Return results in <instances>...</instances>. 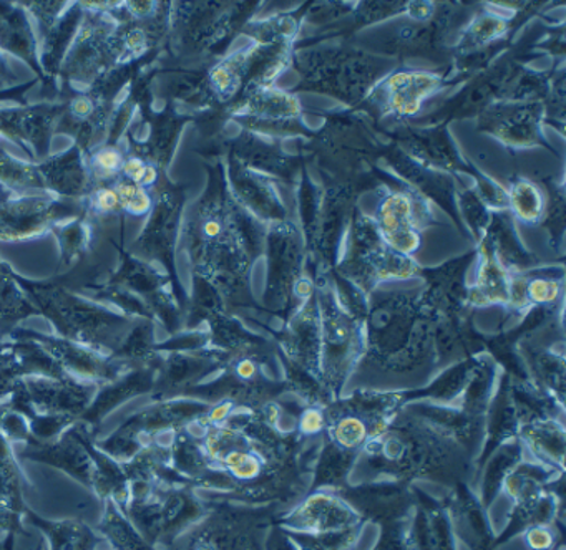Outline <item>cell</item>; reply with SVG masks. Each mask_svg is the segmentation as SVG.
<instances>
[{"mask_svg":"<svg viewBox=\"0 0 566 550\" xmlns=\"http://www.w3.org/2000/svg\"><path fill=\"white\" fill-rule=\"evenodd\" d=\"M287 529L306 537H331L359 532L360 516L350 504L333 494L319 493L307 497L284 519Z\"/></svg>","mask_w":566,"mask_h":550,"instance_id":"6da1fadb","label":"cell"},{"mask_svg":"<svg viewBox=\"0 0 566 550\" xmlns=\"http://www.w3.org/2000/svg\"><path fill=\"white\" fill-rule=\"evenodd\" d=\"M380 234L399 254H412L419 248L420 235L416 229L412 202L406 194H394L380 205Z\"/></svg>","mask_w":566,"mask_h":550,"instance_id":"7a4b0ae2","label":"cell"},{"mask_svg":"<svg viewBox=\"0 0 566 550\" xmlns=\"http://www.w3.org/2000/svg\"><path fill=\"white\" fill-rule=\"evenodd\" d=\"M437 86L439 78L430 73H399L387 82V102L397 115H416Z\"/></svg>","mask_w":566,"mask_h":550,"instance_id":"3957f363","label":"cell"},{"mask_svg":"<svg viewBox=\"0 0 566 550\" xmlns=\"http://www.w3.org/2000/svg\"><path fill=\"white\" fill-rule=\"evenodd\" d=\"M510 204H512L516 218L525 222H535L542 218L545 199H543V192L538 186L522 179L512 186Z\"/></svg>","mask_w":566,"mask_h":550,"instance_id":"277c9868","label":"cell"},{"mask_svg":"<svg viewBox=\"0 0 566 550\" xmlns=\"http://www.w3.org/2000/svg\"><path fill=\"white\" fill-rule=\"evenodd\" d=\"M115 191H117L118 198H120V205L128 209L132 214L142 215L150 209V195L145 192L144 188L135 184V182H122Z\"/></svg>","mask_w":566,"mask_h":550,"instance_id":"5b68a950","label":"cell"},{"mask_svg":"<svg viewBox=\"0 0 566 550\" xmlns=\"http://www.w3.org/2000/svg\"><path fill=\"white\" fill-rule=\"evenodd\" d=\"M525 542L530 550H549L555 546V529L552 523L526 527Z\"/></svg>","mask_w":566,"mask_h":550,"instance_id":"8992f818","label":"cell"},{"mask_svg":"<svg viewBox=\"0 0 566 550\" xmlns=\"http://www.w3.org/2000/svg\"><path fill=\"white\" fill-rule=\"evenodd\" d=\"M95 161L101 166L105 171L112 172L117 171L118 168L124 166V159H122L120 152L117 149H102V151L97 152L95 156Z\"/></svg>","mask_w":566,"mask_h":550,"instance_id":"52a82bcc","label":"cell"},{"mask_svg":"<svg viewBox=\"0 0 566 550\" xmlns=\"http://www.w3.org/2000/svg\"><path fill=\"white\" fill-rule=\"evenodd\" d=\"M147 166L148 165H145V162L140 161V159L132 158L124 162L122 169H124L125 174H127L128 178H130L132 181L137 184V182H142V179H144L145 169H147Z\"/></svg>","mask_w":566,"mask_h":550,"instance_id":"ba28073f","label":"cell"},{"mask_svg":"<svg viewBox=\"0 0 566 550\" xmlns=\"http://www.w3.org/2000/svg\"><path fill=\"white\" fill-rule=\"evenodd\" d=\"M97 204L104 211H115L120 205V198L115 189H104L97 194Z\"/></svg>","mask_w":566,"mask_h":550,"instance_id":"9c48e42d","label":"cell"},{"mask_svg":"<svg viewBox=\"0 0 566 550\" xmlns=\"http://www.w3.org/2000/svg\"><path fill=\"white\" fill-rule=\"evenodd\" d=\"M323 414H321L319 411H307L303 420H301V427H303V431H306V433H316L317 430L323 427Z\"/></svg>","mask_w":566,"mask_h":550,"instance_id":"30bf717a","label":"cell"},{"mask_svg":"<svg viewBox=\"0 0 566 550\" xmlns=\"http://www.w3.org/2000/svg\"><path fill=\"white\" fill-rule=\"evenodd\" d=\"M280 537L281 539L271 540V542H273V546L270 547V550H311L307 549V547L301 546V543L297 542V543H290V540L284 539V533L283 536Z\"/></svg>","mask_w":566,"mask_h":550,"instance_id":"8fae6325","label":"cell"},{"mask_svg":"<svg viewBox=\"0 0 566 550\" xmlns=\"http://www.w3.org/2000/svg\"><path fill=\"white\" fill-rule=\"evenodd\" d=\"M72 108H74V112L77 113V115L87 116L88 113H91L92 103L88 102L87 98H78Z\"/></svg>","mask_w":566,"mask_h":550,"instance_id":"7c38bea8","label":"cell"},{"mask_svg":"<svg viewBox=\"0 0 566 550\" xmlns=\"http://www.w3.org/2000/svg\"><path fill=\"white\" fill-rule=\"evenodd\" d=\"M157 169H155L154 166H147L144 179H142V184H151V182H155V179H157Z\"/></svg>","mask_w":566,"mask_h":550,"instance_id":"4fadbf2b","label":"cell"},{"mask_svg":"<svg viewBox=\"0 0 566 550\" xmlns=\"http://www.w3.org/2000/svg\"><path fill=\"white\" fill-rule=\"evenodd\" d=\"M559 550H563V549H559Z\"/></svg>","mask_w":566,"mask_h":550,"instance_id":"5bb4252c","label":"cell"}]
</instances>
